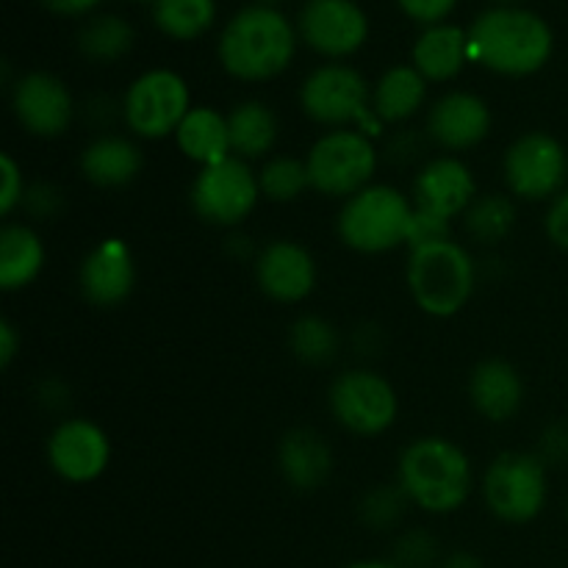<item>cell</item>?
Listing matches in <instances>:
<instances>
[{
  "instance_id": "obj_1",
  "label": "cell",
  "mask_w": 568,
  "mask_h": 568,
  "mask_svg": "<svg viewBox=\"0 0 568 568\" xmlns=\"http://www.w3.org/2000/svg\"><path fill=\"white\" fill-rule=\"evenodd\" d=\"M552 53V26L530 9L494 6L469 26V59L497 75H536L549 64Z\"/></svg>"
},
{
  "instance_id": "obj_2",
  "label": "cell",
  "mask_w": 568,
  "mask_h": 568,
  "mask_svg": "<svg viewBox=\"0 0 568 568\" xmlns=\"http://www.w3.org/2000/svg\"><path fill=\"white\" fill-rule=\"evenodd\" d=\"M297 26L272 6H244L225 22L216 42L222 70L244 83H264L288 70L297 53Z\"/></svg>"
},
{
  "instance_id": "obj_3",
  "label": "cell",
  "mask_w": 568,
  "mask_h": 568,
  "mask_svg": "<svg viewBox=\"0 0 568 568\" xmlns=\"http://www.w3.org/2000/svg\"><path fill=\"white\" fill-rule=\"evenodd\" d=\"M397 483L410 505L425 514L447 516L471 497L475 471L464 447L444 436H422L399 455Z\"/></svg>"
},
{
  "instance_id": "obj_4",
  "label": "cell",
  "mask_w": 568,
  "mask_h": 568,
  "mask_svg": "<svg viewBox=\"0 0 568 568\" xmlns=\"http://www.w3.org/2000/svg\"><path fill=\"white\" fill-rule=\"evenodd\" d=\"M405 277L422 314L449 320L475 297L477 264L464 244L444 239L410 250Z\"/></svg>"
},
{
  "instance_id": "obj_5",
  "label": "cell",
  "mask_w": 568,
  "mask_h": 568,
  "mask_svg": "<svg viewBox=\"0 0 568 568\" xmlns=\"http://www.w3.org/2000/svg\"><path fill=\"white\" fill-rule=\"evenodd\" d=\"M414 220V200L388 183H369L344 200L338 211V239L349 250L364 255H381L408 242V227Z\"/></svg>"
},
{
  "instance_id": "obj_6",
  "label": "cell",
  "mask_w": 568,
  "mask_h": 568,
  "mask_svg": "<svg viewBox=\"0 0 568 568\" xmlns=\"http://www.w3.org/2000/svg\"><path fill=\"white\" fill-rule=\"evenodd\" d=\"M300 109L316 125L358 128L366 136H377L383 122L372 111V87L355 67L327 61L305 75L300 87Z\"/></svg>"
},
{
  "instance_id": "obj_7",
  "label": "cell",
  "mask_w": 568,
  "mask_h": 568,
  "mask_svg": "<svg viewBox=\"0 0 568 568\" xmlns=\"http://www.w3.org/2000/svg\"><path fill=\"white\" fill-rule=\"evenodd\" d=\"M377 164H381V153L375 142L358 128L322 133L305 155L311 189L336 200H349L361 189L369 186Z\"/></svg>"
},
{
  "instance_id": "obj_8",
  "label": "cell",
  "mask_w": 568,
  "mask_h": 568,
  "mask_svg": "<svg viewBox=\"0 0 568 568\" xmlns=\"http://www.w3.org/2000/svg\"><path fill=\"white\" fill-rule=\"evenodd\" d=\"M480 488L499 521L527 525L547 508L549 466L536 453H503L488 464Z\"/></svg>"
},
{
  "instance_id": "obj_9",
  "label": "cell",
  "mask_w": 568,
  "mask_h": 568,
  "mask_svg": "<svg viewBox=\"0 0 568 568\" xmlns=\"http://www.w3.org/2000/svg\"><path fill=\"white\" fill-rule=\"evenodd\" d=\"M122 122L139 139L175 136L192 111V92L181 72L155 67L142 72L122 94Z\"/></svg>"
},
{
  "instance_id": "obj_10",
  "label": "cell",
  "mask_w": 568,
  "mask_h": 568,
  "mask_svg": "<svg viewBox=\"0 0 568 568\" xmlns=\"http://www.w3.org/2000/svg\"><path fill=\"white\" fill-rule=\"evenodd\" d=\"M503 175L514 197L552 203L568 186V150L552 133L527 131L505 150Z\"/></svg>"
},
{
  "instance_id": "obj_11",
  "label": "cell",
  "mask_w": 568,
  "mask_h": 568,
  "mask_svg": "<svg viewBox=\"0 0 568 568\" xmlns=\"http://www.w3.org/2000/svg\"><path fill=\"white\" fill-rule=\"evenodd\" d=\"M333 419L353 436H383L397 422L399 397L375 369H347L327 388Z\"/></svg>"
},
{
  "instance_id": "obj_12",
  "label": "cell",
  "mask_w": 568,
  "mask_h": 568,
  "mask_svg": "<svg viewBox=\"0 0 568 568\" xmlns=\"http://www.w3.org/2000/svg\"><path fill=\"white\" fill-rule=\"evenodd\" d=\"M261 200L258 172L250 170L244 159L220 161V164L203 166L189 189L192 211L203 222L214 227H236L253 214Z\"/></svg>"
},
{
  "instance_id": "obj_13",
  "label": "cell",
  "mask_w": 568,
  "mask_h": 568,
  "mask_svg": "<svg viewBox=\"0 0 568 568\" xmlns=\"http://www.w3.org/2000/svg\"><path fill=\"white\" fill-rule=\"evenodd\" d=\"M297 33L322 59L342 61L358 53L369 39V17L355 0H305Z\"/></svg>"
},
{
  "instance_id": "obj_14",
  "label": "cell",
  "mask_w": 568,
  "mask_h": 568,
  "mask_svg": "<svg viewBox=\"0 0 568 568\" xmlns=\"http://www.w3.org/2000/svg\"><path fill=\"white\" fill-rule=\"evenodd\" d=\"M11 111L22 131L37 139H55L72 125L78 105L59 75L31 70L11 83Z\"/></svg>"
},
{
  "instance_id": "obj_15",
  "label": "cell",
  "mask_w": 568,
  "mask_h": 568,
  "mask_svg": "<svg viewBox=\"0 0 568 568\" xmlns=\"http://www.w3.org/2000/svg\"><path fill=\"white\" fill-rule=\"evenodd\" d=\"M48 464L61 480L94 483L111 464V442L92 419H64L48 436Z\"/></svg>"
},
{
  "instance_id": "obj_16",
  "label": "cell",
  "mask_w": 568,
  "mask_h": 568,
  "mask_svg": "<svg viewBox=\"0 0 568 568\" xmlns=\"http://www.w3.org/2000/svg\"><path fill=\"white\" fill-rule=\"evenodd\" d=\"M136 286V261L122 239H103L94 244L78 266L81 297L94 308H116Z\"/></svg>"
},
{
  "instance_id": "obj_17",
  "label": "cell",
  "mask_w": 568,
  "mask_h": 568,
  "mask_svg": "<svg viewBox=\"0 0 568 568\" xmlns=\"http://www.w3.org/2000/svg\"><path fill=\"white\" fill-rule=\"evenodd\" d=\"M491 133V109L486 100L466 89L442 94L430 105L425 120V136L449 153H464L486 142Z\"/></svg>"
},
{
  "instance_id": "obj_18",
  "label": "cell",
  "mask_w": 568,
  "mask_h": 568,
  "mask_svg": "<svg viewBox=\"0 0 568 568\" xmlns=\"http://www.w3.org/2000/svg\"><path fill=\"white\" fill-rule=\"evenodd\" d=\"M255 283L275 303H303L316 288L314 255L300 242L275 239L255 255Z\"/></svg>"
},
{
  "instance_id": "obj_19",
  "label": "cell",
  "mask_w": 568,
  "mask_h": 568,
  "mask_svg": "<svg viewBox=\"0 0 568 568\" xmlns=\"http://www.w3.org/2000/svg\"><path fill=\"white\" fill-rule=\"evenodd\" d=\"M477 181L471 175L469 164L458 155H438L430 159L414 178V209L436 214L442 220L453 222L455 216H464L466 209L475 203Z\"/></svg>"
},
{
  "instance_id": "obj_20",
  "label": "cell",
  "mask_w": 568,
  "mask_h": 568,
  "mask_svg": "<svg viewBox=\"0 0 568 568\" xmlns=\"http://www.w3.org/2000/svg\"><path fill=\"white\" fill-rule=\"evenodd\" d=\"M277 471L300 494L320 491L333 475V449L322 433L297 427L277 444Z\"/></svg>"
},
{
  "instance_id": "obj_21",
  "label": "cell",
  "mask_w": 568,
  "mask_h": 568,
  "mask_svg": "<svg viewBox=\"0 0 568 568\" xmlns=\"http://www.w3.org/2000/svg\"><path fill=\"white\" fill-rule=\"evenodd\" d=\"M471 408L483 419L503 425L521 410L525 403V381L510 361L486 358L469 375Z\"/></svg>"
},
{
  "instance_id": "obj_22",
  "label": "cell",
  "mask_w": 568,
  "mask_h": 568,
  "mask_svg": "<svg viewBox=\"0 0 568 568\" xmlns=\"http://www.w3.org/2000/svg\"><path fill=\"white\" fill-rule=\"evenodd\" d=\"M469 31L455 22L422 28L410 48V64L422 72L427 83H447L469 64Z\"/></svg>"
},
{
  "instance_id": "obj_23",
  "label": "cell",
  "mask_w": 568,
  "mask_h": 568,
  "mask_svg": "<svg viewBox=\"0 0 568 568\" xmlns=\"http://www.w3.org/2000/svg\"><path fill=\"white\" fill-rule=\"evenodd\" d=\"M142 148L122 133H98L81 150V175L100 189H122L142 172Z\"/></svg>"
},
{
  "instance_id": "obj_24",
  "label": "cell",
  "mask_w": 568,
  "mask_h": 568,
  "mask_svg": "<svg viewBox=\"0 0 568 568\" xmlns=\"http://www.w3.org/2000/svg\"><path fill=\"white\" fill-rule=\"evenodd\" d=\"M427 81L414 64H394L372 87V111L383 125H403L422 111Z\"/></svg>"
},
{
  "instance_id": "obj_25",
  "label": "cell",
  "mask_w": 568,
  "mask_h": 568,
  "mask_svg": "<svg viewBox=\"0 0 568 568\" xmlns=\"http://www.w3.org/2000/svg\"><path fill=\"white\" fill-rule=\"evenodd\" d=\"M178 150L189 161L203 166L220 164L231 159V131H227V114L216 111L214 105H192L186 120L175 131Z\"/></svg>"
},
{
  "instance_id": "obj_26",
  "label": "cell",
  "mask_w": 568,
  "mask_h": 568,
  "mask_svg": "<svg viewBox=\"0 0 568 568\" xmlns=\"http://www.w3.org/2000/svg\"><path fill=\"white\" fill-rule=\"evenodd\" d=\"M44 270V244L31 225L9 222L0 231V288L22 292Z\"/></svg>"
},
{
  "instance_id": "obj_27",
  "label": "cell",
  "mask_w": 568,
  "mask_h": 568,
  "mask_svg": "<svg viewBox=\"0 0 568 568\" xmlns=\"http://www.w3.org/2000/svg\"><path fill=\"white\" fill-rule=\"evenodd\" d=\"M227 131H231V153L236 159L253 161L275 150L281 122L264 100H242L227 111Z\"/></svg>"
},
{
  "instance_id": "obj_28",
  "label": "cell",
  "mask_w": 568,
  "mask_h": 568,
  "mask_svg": "<svg viewBox=\"0 0 568 568\" xmlns=\"http://www.w3.org/2000/svg\"><path fill=\"white\" fill-rule=\"evenodd\" d=\"M136 42V31L120 14H92L78 28V50L94 64H111L125 59Z\"/></svg>"
},
{
  "instance_id": "obj_29",
  "label": "cell",
  "mask_w": 568,
  "mask_h": 568,
  "mask_svg": "<svg viewBox=\"0 0 568 568\" xmlns=\"http://www.w3.org/2000/svg\"><path fill=\"white\" fill-rule=\"evenodd\" d=\"M155 28L175 42H192L211 31L216 22V0H153Z\"/></svg>"
},
{
  "instance_id": "obj_30",
  "label": "cell",
  "mask_w": 568,
  "mask_h": 568,
  "mask_svg": "<svg viewBox=\"0 0 568 568\" xmlns=\"http://www.w3.org/2000/svg\"><path fill=\"white\" fill-rule=\"evenodd\" d=\"M288 349L305 366H327L342 349L336 325L320 314H303L288 327Z\"/></svg>"
},
{
  "instance_id": "obj_31",
  "label": "cell",
  "mask_w": 568,
  "mask_h": 568,
  "mask_svg": "<svg viewBox=\"0 0 568 568\" xmlns=\"http://www.w3.org/2000/svg\"><path fill=\"white\" fill-rule=\"evenodd\" d=\"M516 225V205L508 194H477L466 209L464 227L477 244H499L510 236Z\"/></svg>"
},
{
  "instance_id": "obj_32",
  "label": "cell",
  "mask_w": 568,
  "mask_h": 568,
  "mask_svg": "<svg viewBox=\"0 0 568 568\" xmlns=\"http://www.w3.org/2000/svg\"><path fill=\"white\" fill-rule=\"evenodd\" d=\"M258 186L261 197H266L270 203H294L311 189L305 159L300 161L294 155H272L258 170Z\"/></svg>"
},
{
  "instance_id": "obj_33",
  "label": "cell",
  "mask_w": 568,
  "mask_h": 568,
  "mask_svg": "<svg viewBox=\"0 0 568 568\" xmlns=\"http://www.w3.org/2000/svg\"><path fill=\"white\" fill-rule=\"evenodd\" d=\"M410 499L399 488V483H386V486H375L364 494L358 505V519L364 521L369 530L386 532L403 521L405 510H408Z\"/></svg>"
},
{
  "instance_id": "obj_34",
  "label": "cell",
  "mask_w": 568,
  "mask_h": 568,
  "mask_svg": "<svg viewBox=\"0 0 568 568\" xmlns=\"http://www.w3.org/2000/svg\"><path fill=\"white\" fill-rule=\"evenodd\" d=\"M392 560L399 568H438V564H442V549H438L436 536L414 527V530H405L394 541Z\"/></svg>"
},
{
  "instance_id": "obj_35",
  "label": "cell",
  "mask_w": 568,
  "mask_h": 568,
  "mask_svg": "<svg viewBox=\"0 0 568 568\" xmlns=\"http://www.w3.org/2000/svg\"><path fill=\"white\" fill-rule=\"evenodd\" d=\"M22 209L31 216H37V220H50V216H55L64 209V194H61V189L55 183L37 181L26 189Z\"/></svg>"
},
{
  "instance_id": "obj_36",
  "label": "cell",
  "mask_w": 568,
  "mask_h": 568,
  "mask_svg": "<svg viewBox=\"0 0 568 568\" xmlns=\"http://www.w3.org/2000/svg\"><path fill=\"white\" fill-rule=\"evenodd\" d=\"M0 170H3V192H0V211L3 216H11L17 209H22V197H26V178H22V166L17 164L14 155H0Z\"/></svg>"
},
{
  "instance_id": "obj_37",
  "label": "cell",
  "mask_w": 568,
  "mask_h": 568,
  "mask_svg": "<svg viewBox=\"0 0 568 568\" xmlns=\"http://www.w3.org/2000/svg\"><path fill=\"white\" fill-rule=\"evenodd\" d=\"M444 239H453L449 236V220H442V216L414 209V220H410L408 227V242H405L408 250L425 247V244L433 242H444Z\"/></svg>"
},
{
  "instance_id": "obj_38",
  "label": "cell",
  "mask_w": 568,
  "mask_h": 568,
  "mask_svg": "<svg viewBox=\"0 0 568 568\" xmlns=\"http://www.w3.org/2000/svg\"><path fill=\"white\" fill-rule=\"evenodd\" d=\"M397 6L408 20L419 22L422 28H430L438 22H447L458 0H397Z\"/></svg>"
},
{
  "instance_id": "obj_39",
  "label": "cell",
  "mask_w": 568,
  "mask_h": 568,
  "mask_svg": "<svg viewBox=\"0 0 568 568\" xmlns=\"http://www.w3.org/2000/svg\"><path fill=\"white\" fill-rule=\"evenodd\" d=\"M538 458L547 466H568V419H558L541 433Z\"/></svg>"
},
{
  "instance_id": "obj_40",
  "label": "cell",
  "mask_w": 568,
  "mask_h": 568,
  "mask_svg": "<svg viewBox=\"0 0 568 568\" xmlns=\"http://www.w3.org/2000/svg\"><path fill=\"white\" fill-rule=\"evenodd\" d=\"M81 116L89 128L105 133V128L114 125L116 116H122V103H116L109 94H92V98L83 103Z\"/></svg>"
},
{
  "instance_id": "obj_41",
  "label": "cell",
  "mask_w": 568,
  "mask_h": 568,
  "mask_svg": "<svg viewBox=\"0 0 568 568\" xmlns=\"http://www.w3.org/2000/svg\"><path fill=\"white\" fill-rule=\"evenodd\" d=\"M544 231L555 247L568 253V186L549 203L547 216H544Z\"/></svg>"
},
{
  "instance_id": "obj_42",
  "label": "cell",
  "mask_w": 568,
  "mask_h": 568,
  "mask_svg": "<svg viewBox=\"0 0 568 568\" xmlns=\"http://www.w3.org/2000/svg\"><path fill=\"white\" fill-rule=\"evenodd\" d=\"M425 150V136L414 131V128H403V131L394 133L386 144V155L394 164H408V161L419 159V153Z\"/></svg>"
},
{
  "instance_id": "obj_43",
  "label": "cell",
  "mask_w": 568,
  "mask_h": 568,
  "mask_svg": "<svg viewBox=\"0 0 568 568\" xmlns=\"http://www.w3.org/2000/svg\"><path fill=\"white\" fill-rule=\"evenodd\" d=\"M37 403L42 405L48 414H59L70 405V388H67L64 381L59 377H44V381L37 383V392H33Z\"/></svg>"
},
{
  "instance_id": "obj_44",
  "label": "cell",
  "mask_w": 568,
  "mask_h": 568,
  "mask_svg": "<svg viewBox=\"0 0 568 568\" xmlns=\"http://www.w3.org/2000/svg\"><path fill=\"white\" fill-rule=\"evenodd\" d=\"M39 3L59 17H92L103 0H39Z\"/></svg>"
},
{
  "instance_id": "obj_45",
  "label": "cell",
  "mask_w": 568,
  "mask_h": 568,
  "mask_svg": "<svg viewBox=\"0 0 568 568\" xmlns=\"http://www.w3.org/2000/svg\"><path fill=\"white\" fill-rule=\"evenodd\" d=\"M353 347H355V353L364 355V358H369V355H381V349H383L381 327L369 325V322H366V325H361L358 331L353 333Z\"/></svg>"
},
{
  "instance_id": "obj_46",
  "label": "cell",
  "mask_w": 568,
  "mask_h": 568,
  "mask_svg": "<svg viewBox=\"0 0 568 568\" xmlns=\"http://www.w3.org/2000/svg\"><path fill=\"white\" fill-rule=\"evenodd\" d=\"M17 353H20V333L9 320H3L0 322V364L3 369H9Z\"/></svg>"
},
{
  "instance_id": "obj_47",
  "label": "cell",
  "mask_w": 568,
  "mask_h": 568,
  "mask_svg": "<svg viewBox=\"0 0 568 568\" xmlns=\"http://www.w3.org/2000/svg\"><path fill=\"white\" fill-rule=\"evenodd\" d=\"M438 568H486L483 560L471 552H449L447 558H442Z\"/></svg>"
},
{
  "instance_id": "obj_48",
  "label": "cell",
  "mask_w": 568,
  "mask_h": 568,
  "mask_svg": "<svg viewBox=\"0 0 568 568\" xmlns=\"http://www.w3.org/2000/svg\"><path fill=\"white\" fill-rule=\"evenodd\" d=\"M344 568H399V566L394 564V560H375V558H369V560H355V564H349V566H344Z\"/></svg>"
},
{
  "instance_id": "obj_49",
  "label": "cell",
  "mask_w": 568,
  "mask_h": 568,
  "mask_svg": "<svg viewBox=\"0 0 568 568\" xmlns=\"http://www.w3.org/2000/svg\"><path fill=\"white\" fill-rule=\"evenodd\" d=\"M255 3H261V6H272V9H277V6L286 3V0H255Z\"/></svg>"
},
{
  "instance_id": "obj_50",
  "label": "cell",
  "mask_w": 568,
  "mask_h": 568,
  "mask_svg": "<svg viewBox=\"0 0 568 568\" xmlns=\"http://www.w3.org/2000/svg\"><path fill=\"white\" fill-rule=\"evenodd\" d=\"M499 6H514V3H519V0H497Z\"/></svg>"
},
{
  "instance_id": "obj_51",
  "label": "cell",
  "mask_w": 568,
  "mask_h": 568,
  "mask_svg": "<svg viewBox=\"0 0 568 568\" xmlns=\"http://www.w3.org/2000/svg\"><path fill=\"white\" fill-rule=\"evenodd\" d=\"M139 3H153V0H139Z\"/></svg>"
},
{
  "instance_id": "obj_52",
  "label": "cell",
  "mask_w": 568,
  "mask_h": 568,
  "mask_svg": "<svg viewBox=\"0 0 568 568\" xmlns=\"http://www.w3.org/2000/svg\"><path fill=\"white\" fill-rule=\"evenodd\" d=\"M566 519H568V503H566Z\"/></svg>"
}]
</instances>
